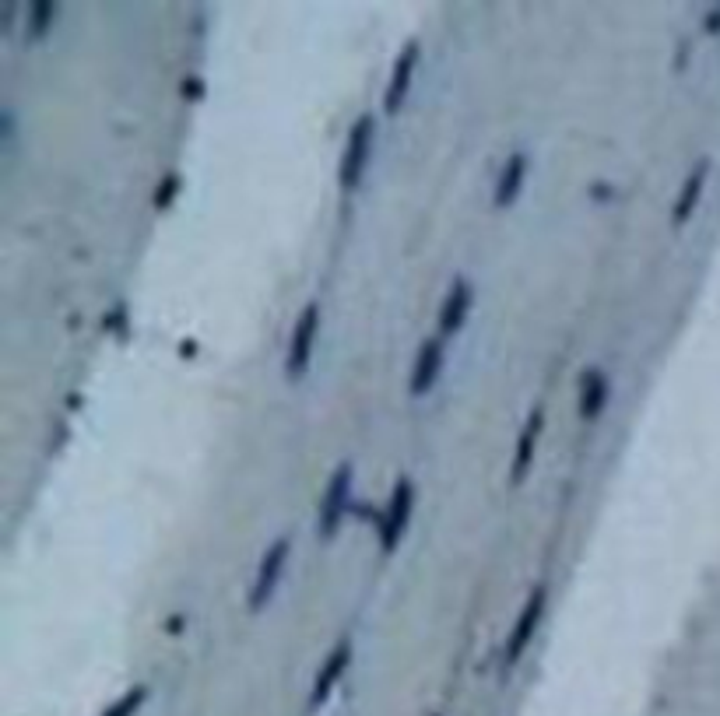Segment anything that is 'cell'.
I'll list each match as a JSON object with an SVG mask.
<instances>
[{
    "label": "cell",
    "mask_w": 720,
    "mask_h": 716,
    "mask_svg": "<svg viewBox=\"0 0 720 716\" xmlns=\"http://www.w3.org/2000/svg\"><path fill=\"white\" fill-rule=\"evenodd\" d=\"M373 134H376V123L373 116H359L348 130V144H345V155H341L338 165V183L341 190H355L366 176V165H369V151H373Z\"/></svg>",
    "instance_id": "cell-1"
},
{
    "label": "cell",
    "mask_w": 720,
    "mask_h": 716,
    "mask_svg": "<svg viewBox=\"0 0 720 716\" xmlns=\"http://www.w3.org/2000/svg\"><path fill=\"white\" fill-rule=\"evenodd\" d=\"M288 552H292V541H288V537H278V541L264 552V559H260V566H257V576H253L250 597H246V604H250L253 611L264 608V604L271 601L274 590H278L281 576H285Z\"/></svg>",
    "instance_id": "cell-2"
},
{
    "label": "cell",
    "mask_w": 720,
    "mask_h": 716,
    "mask_svg": "<svg viewBox=\"0 0 720 716\" xmlns=\"http://www.w3.org/2000/svg\"><path fill=\"white\" fill-rule=\"evenodd\" d=\"M317 330H320V306H317V302H310V306L299 313L296 330H292V344H288L285 369H288V376H292V380H299V376L310 369L313 348H317Z\"/></svg>",
    "instance_id": "cell-3"
},
{
    "label": "cell",
    "mask_w": 720,
    "mask_h": 716,
    "mask_svg": "<svg viewBox=\"0 0 720 716\" xmlns=\"http://www.w3.org/2000/svg\"><path fill=\"white\" fill-rule=\"evenodd\" d=\"M411 506H415V485H411V478H397L394 492H390V499H387V509H383V516H380L383 552H394L397 548V541H401L404 527H408V520H411Z\"/></svg>",
    "instance_id": "cell-4"
},
{
    "label": "cell",
    "mask_w": 720,
    "mask_h": 716,
    "mask_svg": "<svg viewBox=\"0 0 720 716\" xmlns=\"http://www.w3.org/2000/svg\"><path fill=\"white\" fill-rule=\"evenodd\" d=\"M348 499H352V464H341L338 471L331 474V481H327L324 488V499H320V537L338 534Z\"/></svg>",
    "instance_id": "cell-5"
},
{
    "label": "cell",
    "mask_w": 720,
    "mask_h": 716,
    "mask_svg": "<svg viewBox=\"0 0 720 716\" xmlns=\"http://www.w3.org/2000/svg\"><path fill=\"white\" fill-rule=\"evenodd\" d=\"M545 601H548L545 587H534L531 597H527V604L520 608L517 625H513V632H510V643H506V660H510V664H517V660L524 657L527 646H531L534 632H538V625H541V615H545Z\"/></svg>",
    "instance_id": "cell-6"
},
{
    "label": "cell",
    "mask_w": 720,
    "mask_h": 716,
    "mask_svg": "<svg viewBox=\"0 0 720 716\" xmlns=\"http://www.w3.org/2000/svg\"><path fill=\"white\" fill-rule=\"evenodd\" d=\"M415 64H418V43H408L401 53H397L394 67H390V81H387V92H383V109L390 116L404 106L411 92V78H415Z\"/></svg>",
    "instance_id": "cell-7"
},
{
    "label": "cell",
    "mask_w": 720,
    "mask_h": 716,
    "mask_svg": "<svg viewBox=\"0 0 720 716\" xmlns=\"http://www.w3.org/2000/svg\"><path fill=\"white\" fill-rule=\"evenodd\" d=\"M440 369H443V337H425L415 355V366H411V380H408L411 394L415 397L429 394L432 383L440 380Z\"/></svg>",
    "instance_id": "cell-8"
},
{
    "label": "cell",
    "mask_w": 720,
    "mask_h": 716,
    "mask_svg": "<svg viewBox=\"0 0 720 716\" xmlns=\"http://www.w3.org/2000/svg\"><path fill=\"white\" fill-rule=\"evenodd\" d=\"M471 299H475L471 281L454 278V285L447 288L443 306H440V334H457V330L464 327V320H468V313H471Z\"/></svg>",
    "instance_id": "cell-9"
},
{
    "label": "cell",
    "mask_w": 720,
    "mask_h": 716,
    "mask_svg": "<svg viewBox=\"0 0 720 716\" xmlns=\"http://www.w3.org/2000/svg\"><path fill=\"white\" fill-rule=\"evenodd\" d=\"M348 664H352V643H348V639H341V643L334 646L331 653H327L324 667H320V674H317V685H313V706L327 702V695L334 692V685H338L341 674L348 671Z\"/></svg>",
    "instance_id": "cell-10"
},
{
    "label": "cell",
    "mask_w": 720,
    "mask_h": 716,
    "mask_svg": "<svg viewBox=\"0 0 720 716\" xmlns=\"http://www.w3.org/2000/svg\"><path fill=\"white\" fill-rule=\"evenodd\" d=\"M706 176H710V162L703 158V162L692 165V172L685 176V183H682V194L675 197V208H671V218H675V225H685L692 218V211L699 208V197H703Z\"/></svg>",
    "instance_id": "cell-11"
},
{
    "label": "cell",
    "mask_w": 720,
    "mask_h": 716,
    "mask_svg": "<svg viewBox=\"0 0 720 716\" xmlns=\"http://www.w3.org/2000/svg\"><path fill=\"white\" fill-rule=\"evenodd\" d=\"M524 176H527V155L524 151H513L496 179V208H506V204L517 201L520 187H524Z\"/></svg>",
    "instance_id": "cell-12"
},
{
    "label": "cell",
    "mask_w": 720,
    "mask_h": 716,
    "mask_svg": "<svg viewBox=\"0 0 720 716\" xmlns=\"http://www.w3.org/2000/svg\"><path fill=\"white\" fill-rule=\"evenodd\" d=\"M538 436H541V411H531V418H527L524 432H520V439H517V457H513V467H510L513 481H524V474L531 471Z\"/></svg>",
    "instance_id": "cell-13"
},
{
    "label": "cell",
    "mask_w": 720,
    "mask_h": 716,
    "mask_svg": "<svg viewBox=\"0 0 720 716\" xmlns=\"http://www.w3.org/2000/svg\"><path fill=\"white\" fill-rule=\"evenodd\" d=\"M608 401V376L601 369H591L584 376V390H580V418H598Z\"/></svg>",
    "instance_id": "cell-14"
},
{
    "label": "cell",
    "mask_w": 720,
    "mask_h": 716,
    "mask_svg": "<svg viewBox=\"0 0 720 716\" xmlns=\"http://www.w3.org/2000/svg\"><path fill=\"white\" fill-rule=\"evenodd\" d=\"M144 699H148V688H144V685H134L127 695H120V699H116L113 706H109L102 716H134L137 709H141V702H144Z\"/></svg>",
    "instance_id": "cell-15"
},
{
    "label": "cell",
    "mask_w": 720,
    "mask_h": 716,
    "mask_svg": "<svg viewBox=\"0 0 720 716\" xmlns=\"http://www.w3.org/2000/svg\"><path fill=\"white\" fill-rule=\"evenodd\" d=\"M57 18V8L53 4H32V11H29V29H32V36H43L46 29H50V22Z\"/></svg>",
    "instance_id": "cell-16"
}]
</instances>
